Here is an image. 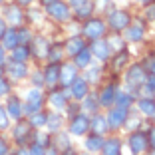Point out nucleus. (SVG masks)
<instances>
[{
	"mask_svg": "<svg viewBox=\"0 0 155 155\" xmlns=\"http://www.w3.org/2000/svg\"><path fill=\"white\" fill-rule=\"evenodd\" d=\"M56 2H58V0H42V4H44L46 8H48V6H52V4H56Z\"/></svg>",
	"mask_w": 155,
	"mask_h": 155,
	"instance_id": "5fc2aeb1",
	"label": "nucleus"
},
{
	"mask_svg": "<svg viewBox=\"0 0 155 155\" xmlns=\"http://www.w3.org/2000/svg\"><path fill=\"white\" fill-rule=\"evenodd\" d=\"M84 155H87V153H84Z\"/></svg>",
	"mask_w": 155,
	"mask_h": 155,
	"instance_id": "052dcab7",
	"label": "nucleus"
},
{
	"mask_svg": "<svg viewBox=\"0 0 155 155\" xmlns=\"http://www.w3.org/2000/svg\"><path fill=\"white\" fill-rule=\"evenodd\" d=\"M6 64V48L2 44H0V66Z\"/></svg>",
	"mask_w": 155,
	"mask_h": 155,
	"instance_id": "8fccbe9b",
	"label": "nucleus"
},
{
	"mask_svg": "<svg viewBox=\"0 0 155 155\" xmlns=\"http://www.w3.org/2000/svg\"><path fill=\"white\" fill-rule=\"evenodd\" d=\"M117 86L115 84H107V86H104V90L97 94V100H100V105L101 107H111V105H115V97H117Z\"/></svg>",
	"mask_w": 155,
	"mask_h": 155,
	"instance_id": "f8f14e48",
	"label": "nucleus"
},
{
	"mask_svg": "<svg viewBox=\"0 0 155 155\" xmlns=\"http://www.w3.org/2000/svg\"><path fill=\"white\" fill-rule=\"evenodd\" d=\"M68 90H70V97H74L76 101H82L84 97L90 94V82H87L86 78L78 76L76 80H74V84L68 87Z\"/></svg>",
	"mask_w": 155,
	"mask_h": 155,
	"instance_id": "9d476101",
	"label": "nucleus"
},
{
	"mask_svg": "<svg viewBox=\"0 0 155 155\" xmlns=\"http://www.w3.org/2000/svg\"><path fill=\"white\" fill-rule=\"evenodd\" d=\"M74 64H76L78 70L90 68V66H91V52H90V48H86V50H82V52H78V54L74 56Z\"/></svg>",
	"mask_w": 155,
	"mask_h": 155,
	"instance_id": "393cba45",
	"label": "nucleus"
},
{
	"mask_svg": "<svg viewBox=\"0 0 155 155\" xmlns=\"http://www.w3.org/2000/svg\"><path fill=\"white\" fill-rule=\"evenodd\" d=\"M129 149H131L133 155H141L149 149V139H147V133L143 131H133L129 135Z\"/></svg>",
	"mask_w": 155,
	"mask_h": 155,
	"instance_id": "0eeeda50",
	"label": "nucleus"
},
{
	"mask_svg": "<svg viewBox=\"0 0 155 155\" xmlns=\"http://www.w3.org/2000/svg\"><path fill=\"white\" fill-rule=\"evenodd\" d=\"M68 100H70V91H64V90H52L50 96H48V101L54 110L62 111L68 107Z\"/></svg>",
	"mask_w": 155,
	"mask_h": 155,
	"instance_id": "4468645a",
	"label": "nucleus"
},
{
	"mask_svg": "<svg viewBox=\"0 0 155 155\" xmlns=\"http://www.w3.org/2000/svg\"><path fill=\"white\" fill-rule=\"evenodd\" d=\"M87 70V82H97L100 80V76H101V68L100 66H90V68H86Z\"/></svg>",
	"mask_w": 155,
	"mask_h": 155,
	"instance_id": "4c0bfd02",
	"label": "nucleus"
},
{
	"mask_svg": "<svg viewBox=\"0 0 155 155\" xmlns=\"http://www.w3.org/2000/svg\"><path fill=\"white\" fill-rule=\"evenodd\" d=\"M62 155H78V153H76V151H74V149H72V147H70V149H66V151H62Z\"/></svg>",
	"mask_w": 155,
	"mask_h": 155,
	"instance_id": "6e6d98bb",
	"label": "nucleus"
},
{
	"mask_svg": "<svg viewBox=\"0 0 155 155\" xmlns=\"http://www.w3.org/2000/svg\"><path fill=\"white\" fill-rule=\"evenodd\" d=\"M42 107H44V96H42L40 87H32V90H28L26 104H24V114L34 115V114H38V111H42Z\"/></svg>",
	"mask_w": 155,
	"mask_h": 155,
	"instance_id": "f03ea898",
	"label": "nucleus"
},
{
	"mask_svg": "<svg viewBox=\"0 0 155 155\" xmlns=\"http://www.w3.org/2000/svg\"><path fill=\"white\" fill-rule=\"evenodd\" d=\"M62 114L60 111H56V114H48V121H46V127L50 129L52 133H56V131H60V127H62Z\"/></svg>",
	"mask_w": 155,
	"mask_h": 155,
	"instance_id": "473e14b6",
	"label": "nucleus"
},
{
	"mask_svg": "<svg viewBox=\"0 0 155 155\" xmlns=\"http://www.w3.org/2000/svg\"><path fill=\"white\" fill-rule=\"evenodd\" d=\"M107 44H110L111 50L121 52V50H123V46H125V42H123L121 36H117V32H115V34H111V36H107Z\"/></svg>",
	"mask_w": 155,
	"mask_h": 155,
	"instance_id": "c9c22d12",
	"label": "nucleus"
},
{
	"mask_svg": "<svg viewBox=\"0 0 155 155\" xmlns=\"http://www.w3.org/2000/svg\"><path fill=\"white\" fill-rule=\"evenodd\" d=\"M6 74H8L10 80H24V78L28 76V66L26 62H14V60H10V62H6Z\"/></svg>",
	"mask_w": 155,
	"mask_h": 155,
	"instance_id": "ddd939ff",
	"label": "nucleus"
},
{
	"mask_svg": "<svg viewBox=\"0 0 155 155\" xmlns=\"http://www.w3.org/2000/svg\"><path fill=\"white\" fill-rule=\"evenodd\" d=\"M44 151H46V145H42L40 141H32L30 147H28V153L30 155H44Z\"/></svg>",
	"mask_w": 155,
	"mask_h": 155,
	"instance_id": "a19ab883",
	"label": "nucleus"
},
{
	"mask_svg": "<svg viewBox=\"0 0 155 155\" xmlns=\"http://www.w3.org/2000/svg\"><path fill=\"white\" fill-rule=\"evenodd\" d=\"M6 153H8V143H6V139L0 137V155H6Z\"/></svg>",
	"mask_w": 155,
	"mask_h": 155,
	"instance_id": "09e8293b",
	"label": "nucleus"
},
{
	"mask_svg": "<svg viewBox=\"0 0 155 155\" xmlns=\"http://www.w3.org/2000/svg\"><path fill=\"white\" fill-rule=\"evenodd\" d=\"M48 16H50L52 20H56V22H70V18H72V8H70V4H66V2H62V0H58L56 4L48 6Z\"/></svg>",
	"mask_w": 155,
	"mask_h": 155,
	"instance_id": "39448f33",
	"label": "nucleus"
},
{
	"mask_svg": "<svg viewBox=\"0 0 155 155\" xmlns=\"http://www.w3.org/2000/svg\"><path fill=\"white\" fill-rule=\"evenodd\" d=\"M90 129H91V133L104 135V133L110 129V125H107V117L101 115V114H94L90 117Z\"/></svg>",
	"mask_w": 155,
	"mask_h": 155,
	"instance_id": "aec40b11",
	"label": "nucleus"
},
{
	"mask_svg": "<svg viewBox=\"0 0 155 155\" xmlns=\"http://www.w3.org/2000/svg\"><path fill=\"white\" fill-rule=\"evenodd\" d=\"M153 117H155V115H153Z\"/></svg>",
	"mask_w": 155,
	"mask_h": 155,
	"instance_id": "680f3d73",
	"label": "nucleus"
},
{
	"mask_svg": "<svg viewBox=\"0 0 155 155\" xmlns=\"http://www.w3.org/2000/svg\"><path fill=\"white\" fill-rule=\"evenodd\" d=\"M60 68L62 64H56V62H50L42 72H44V82L46 86H56L60 82Z\"/></svg>",
	"mask_w": 155,
	"mask_h": 155,
	"instance_id": "a211bd4d",
	"label": "nucleus"
},
{
	"mask_svg": "<svg viewBox=\"0 0 155 155\" xmlns=\"http://www.w3.org/2000/svg\"><path fill=\"white\" fill-rule=\"evenodd\" d=\"M145 36V26L143 24H129L125 28V38L129 42H141Z\"/></svg>",
	"mask_w": 155,
	"mask_h": 155,
	"instance_id": "412c9836",
	"label": "nucleus"
},
{
	"mask_svg": "<svg viewBox=\"0 0 155 155\" xmlns=\"http://www.w3.org/2000/svg\"><path fill=\"white\" fill-rule=\"evenodd\" d=\"M82 30H84V36H86L87 40H91V42L100 40L105 34V22L101 18H87Z\"/></svg>",
	"mask_w": 155,
	"mask_h": 155,
	"instance_id": "20e7f679",
	"label": "nucleus"
},
{
	"mask_svg": "<svg viewBox=\"0 0 155 155\" xmlns=\"http://www.w3.org/2000/svg\"><path fill=\"white\" fill-rule=\"evenodd\" d=\"M90 52H91V56H96L97 60H107L111 56V48H110V44H107V40H104V38L91 42Z\"/></svg>",
	"mask_w": 155,
	"mask_h": 155,
	"instance_id": "dca6fc26",
	"label": "nucleus"
},
{
	"mask_svg": "<svg viewBox=\"0 0 155 155\" xmlns=\"http://www.w3.org/2000/svg\"><path fill=\"white\" fill-rule=\"evenodd\" d=\"M145 16L149 20H155V2H151V4L145 8Z\"/></svg>",
	"mask_w": 155,
	"mask_h": 155,
	"instance_id": "a18cd8bd",
	"label": "nucleus"
},
{
	"mask_svg": "<svg viewBox=\"0 0 155 155\" xmlns=\"http://www.w3.org/2000/svg\"><path fill=\"white\" fill-rule=\"evenodd\" d=\"M97 107H100V100H97V96H94V94H87L82 100V110L90 111L91 115L97 114Z\"/></svg>",
	"mask_w": 155,
	"mask_h": 155,
	"instance_id": "cd10ccee",
	"label": "nucleus"
},
{
	"mask_svg": "<svg viewBox=\"0 0 155 155\" xmlns=\"http://www.w3.org/2000/svg\"><path fill=\"white\" fill-rule=\"evenodd\" d=\"M6 94H10V82L0 74V97H4Z\"/></svg>",
	"mask_w": 155,
	"mask_h": 155,
	"instance_id": "79ce46f5",
	"label": "nucleus"
},
{
	"mask_svg": "<svg viewBox=\"0 0 155 155\" xmlns=\"http://www.w3.org/2000/svg\"><path fill=\"white\" fill-rule=\"evenodd\" d=\"M28 121H30V125H32L34 129H42V127H46L48 114H46V111H38V114H34V115H28Z\"/></svg>",
	"mask_w": 155,
	"mask_h": 155,
	"instance_id": "72a5a7b5",
	"label": "nucleus"
},
{
	"mask_svg": "<svg viewBox=\"0 0 155 155\" xmlns=\"http://www.w3.org/2000/svg\"><path fill=\"white\" fill-rule=\"evenodd\" d=\"M64 48H66V52H68L70 56H76L78 52L86 50V40H84V38H80V36H72L64 44Z\"/></svg>",
	"mask_w": 155,
	"mask_h": 155,
	"instance_id": "4be33fe9",
	"label": "nucleus"
},
{
	"mask_svg": "<svg viewBox=\"0 0 155 155\" xmlns=\"http://www.w3.org/2000/svg\"><path fill=\"white\" fill-rule=\"evenodd\" d=\"M101 153L104 155H121V141H119L117 137L105 139L104 147H101Z\"/></svg>",
	"mask_w": 155,
	"mask_h": 155,
	"instance_id": "a878e982",
	"label": "nucleus"
},
{
	"mask_svg": "<svg viewBox=\"0 0 155 155\" xmlns=\"http://www.w3.org/2000/svg\"><path fill=\"white\" fill-rule=\"evenodd\" d=\"M139 2H153V0H139Z\"/></svg>",
	"mask_w": 155,
	"mask_h": 155,
	"instance_id": "13d9d810",
	"label": "nucleus"
},
{
	"mask_svg": "<svg viewBox=\"0 0 155 155\" xmlns=\"http://www.w3.org/2000/svg\"><path fill=\"white\" fill-rule=\"evenodd\" d=\"M34 131H36V129L30 125V121H22V119H20L18 125H14V129H12V137L18 145H24V143L32 141Z\"/></svg>",
	"mask_w": 155,
	"mask_h": 155,
	"instance_id": "423d86ee",
	"label": "nucleus"
},
{
	"mask_svg": "<svg viewBox=\"0 0 155 155\" xmlns=\"http://www.w3.org/2000/svg\"><path fill=\"white\" fill-rule=\"evenodd\" d=\"M56 149H62V151L70 149V139L66 133H58L56 135Z\"/></svg>",
	"mask_w": 155,
	"mask_h": 155,
	"instance_id": "e433bc0d",
	"label": "nucleus"
},
{
	"mask_svg": "<svg viewBox=\"0 0 155 155\" xmlns=\"http://www.w3.org/2000/svg\"><path fill=\"white\" fill-rule=\"evenodd\" d=\"M44 155H58V149H56L54 145H50V147H46V151H44Z\"/></svg>",
	"mask_w": 155,
	"mask_h": 155,
	"instance_id": "3c124183",
	"label": "nucleus"
},
{
	"mask_svg": "<svg viewBox=\"0 0 155 155\" xmlns=\"http://www.w3.org/2000/svg\"><path fill=\"white\" fill-rule=\"evenodd\" d=\"M6 20H8L12 26H18L20 22H22V12H20V6L18 4H10L8 8H6V16H4Z\"/></svg>",
	"mask_w": 155,
	"mask_h": 155,
	"instance_id": "bb28decb",
	"label": "nucleus"
},
{
	"mask_svg": "<svg viewBox=\"0 0 155 155\" xmlns=\"http://www.w3.org/2000/svg\"><path fill=\"white\" fill-rule=\"evenodd\" d=\"M137 107H139V114L147 115V117H153L155 115V97H139L137 100Z\"/></svg>",
	"mask_w": 155,
	"mask_h": 155,
	"instance_id": "b1692460",
	"label": "nucleus"
},
{
	"mask_svg": "<svg viewBox=\"0 0 155 155\" xmlns=\"http://www.w3.org/2000/svg\"><path fill=\"white\" fill-rule=\"evenodd\" d=\"M8 123H10V115H8L4 105H0V131L8 129Z\"/></svg>",
	"mask_w": 155,
	"mask_h": 155,
	"instance_id": "ea45409f",
	"label": "nucleus"
},
{
	"mask_svg": "<svg viewBox=\"0 0 155 155\" xmlns=\"http://www.w3.org/2000/svg\"><path fill=\"white\" fill-rule=\"evenodd\" d=\"M32 84H34V87L46 86V82H44V72H34L32 74Z\"/></svg>",
	"mask_w": 155,
	"mask_h": 155,
	"instance_id": "37998d69",
	"label": "nucleus"
},
{
	"mask_svg": "<svg viewBox=\"0 0 155 155\" xmlns=\"http://www.w3.org/2000/svg\"><path fill=\"white\" fill-rule=\"evenodd\" d=\"M107 24H110L111 30L121 32V30H125V28L131 24V14H129L127 10H111V12L107 14Z\"/></svg>",
	"mask_w": 155,
	"mask_h": 155,
	"instance_id": "7ed1b4c3",
	"label": "nucleus"
},
{
	"mask_svg": "<svg viewBox=\"0 0 155 155\" xmlns=\"http://www.w3.org/2000/svg\"><path fill=\"white\" fill-rule=\"evenodd\" d=\"M0 44L4 46L6 50L12 52L16 46H20V34H18V28H6L4 36H2V40H0Z\"/></svg>",
	"mask_w": 155,
	"mask_h": 155,
	"instance_id": "f3484780",
	"label": "nucleus"
},
{
	"mask_svg": "<svg viewBox=\"0 0 155 155\" xmlns=\"http://www.w3.org/2000/svg\"><path fill=\"white\" fill-rule=\"evenodd\" d=\"M4 32H6V22H4V18H0V40H2Z\"/></svg>",
	"mask_w": 155,
	"mask_h": 155,
	"instance_id": "603ef678",
	"label": "nucleus"
},
{
	"mask_svg": "<svg viewBox=\"0 0 155 155\" xmlns=\"http://www.w3.org/2000/svg\"><path fill=\"white\" fill-rule=\"evenodd\" d=\"M78 78V68L74 62H68V64H62L60 68V86L62 87H70L74 84V80Z\"/></svg>",
	"mask_w": 155,
	"mask_h": 155,
	"instance_id": "9b49d317",
	"label": "nucleus"
},
{
	"mask_svg": "<svg viewBox=\"0 0 155 155\" xmlns=\"http://www.w3.org/2000/svg\"><path fill=\"white\" fill-rule=\"evenodd\" d=\"M127 60H129V54H127L125 50H121V52H117V54H115V58H114V62H111V66H114V70H121V68H125Z\"/></svg>",
	"mask_w": 155,
	"mask_h": 155,
	"instance_id": "f704fd0d",
	"label": "nucleus"
},
{
	"mask_svg": "<svg viewBox=\"0 0 155 155\" xmlns=\"http://www.w3.org/2000/svg\"><path fill=\"white\" fill-rule=\"evenodd\" d=\"M14 155H30V153H28V149H18Z\"/></svg>",
	"mask_w": 155,
	"mask_h": 155,
	"instance_id": "4d7b16f0",
	"label": "nucleus"
},
{
	"mask_svg": "<svg viewBox=\"0 0 155 155\" xmlns=\"http://www.w3.org/2000/svg\"><path fill=\"white\" fill-rule=\"evenodd\" d=\"M147 139H149V147H153V149H155V127L149 129V133H147Z\"/></svg>",
	"mask_w": 155,
	"mask_h": 155,
	"instance_id": "de8ad7c7",
	"label": "nucleus"
},
{
	"mask_svg": "<svg viewBox=\"0 0 155 155\" xmlns=\"http://www.w3.org/2000/svg\"><path fill=\"white\" fill-rule=\"evenodd\" d=\"M145 70L151 74V76H155V56H151L149 60H147V64H145Z\"/></svg>",
	"mask_w": 155,
	"mask_h": 155,
	"instance_id": "c03bdc74",
	"label": "nucleus"
},
{
	"mask_svg": "<svg viewBox=\"0 0 155 155\" xmlns=\"http://www.w3.org/2000/svg\"><path fill=\"white\" fill-rule=\"evenodd\" d=\"M6 111H8L10 119L20 121L22 115H24V104H22V100H20L18 96H10L8 101H6Z\"/></svg>",
	"mask_w": 155,
	"mask_h": 155,
	"instance_id": "2eb2a0df",
	"label": "nucleus"
},
{
	"mask_svg": "<svg viewBox=\"0 0 155 155\" xmlns=\"http://www.w3.org/2000/svg\"><path fill=\"white\" fill-rule=\"evenodd\" d=\"M94 8H96V0H87L84 6H80V8L76 10V18H80V20H87V18H91V14H94Z\"/></svg>",
	"mask_w": 155,
	"mask_h": 155,
	"instance_id": "7c9ffc66",
	"label": "nucleus"
},
{
	"mask_svg": "<svg viewBox=\"0 0 155 155\" xmlns=\"http://www.w3.org/2000/svg\"><path fill=\"white\" fill-rule=\"evenodd\" d=\"M133 101H135V97H133L131 91H119L117 97H115V105H117V107H125V110L131 107Z\"/></svg>",
	"mask_w": 155,
	"mask_h": 155,
	"instance_id": "2f4dec72",
	"label": "nucleus"
},
{
	"mask_svg": "<svg viewBox=\"0 0 155 155\" xmlns=\"http://www.w3.org/2000/svg\"><path fill=\"white\" fill-rule=\"evenodd\" d=\"M87 131H90V117H87L86 114H78L70 119V133H72V135L82 137V135H86Z\"/></svg>",
	"mask_w": 155,
	"mask_h": 155,
	"instance_id": "1a4fd4ad",
	"label": "nucleus"
},
{
	"mask_svg": "<svg viewBox=\"0 0 155 155\" xmlns=\"http://www.w3.org/2000/svg\"><path fill=\"white\" fill-rule=\"evenodd\" d=\"M18 2V6H28V4H32L34 0H16Z\"/></svg>",
	"mask_w": 155,
	"mask_h": 155,
	"instance_id": "864d4df0",
	"label": "nucleus"
},
{
	"mask_svg": "<svg viewBox=\"0 0 155 155\" xmlns=\"http://www.w3.org/2000/svg\"><path fill=\"white\" fill-rule=\"evenodd\" d=\"M104 143H105V139L101 135H97V133H90V135L86 137L84 145H86V149L90 151V153H96V151H101Z\"/></svg>",
	"mask_w": 155,
	"mask_h": 155,
	"instance_id": "5701e85b",
	"label": "nucleus"
},
{
	"mask_svg": "<svg viewBox=\"0 0 155 155\" xmlns=\"http://www.w3.org/2000/svg\"><path fill=\"white\" fill-rule=\"evenodd\" d=\"M87 0H68V4H70V8H74V10H78L80 6H84Z\"/></svg>",
	"mask_w": 155,
	"mask_h": 155,
	"instance_id": "49530a36",
	"label": "nucleus"
},
{
	"mask_svg": "<svg viewBox=\"0 0 155 155\" xmlns=\"http://www.w3.org/2000/svg\"><path fill=\"white\" fill-rule=\"evenodd\" d=\"M143 91L147 94V97H155V76H151V74H149L145 86H143Z\"/></svg>",
	"mask_w": 155,
	"mask_h": 155,
	"instance_id": "58836bf2",
	"label": "nucleus"
},
{
	"mask_svg": "<svg viewBox=\"0 0 155 155\" xmlns=\"http://www.w3.org/2000/svg\"><path fill=\"white\" fill-rule=\"evenodd\" d=\"M48 48H50V44L46 42L44 36H36L32 40V44H30L32 56H34V58H38V60H42V58H46V56H48Z\"/></svg>",
	"mask_w": 155,
	"mask_h": 155,
	"instance_id": "6ab92c4d",
	"label": "nucleus"
},
{
	"mask_svg": "<svg viewBox=\"0 0 155 155\" xmlns=\"http://www.w3.org/2000/svg\"><path fill=\"white\" fill-rule=\"evenodd\" d=\"M127 117H129V110L114 105L107 114V125H110V129H119L121 125L127 123Z\"/></svg>",
	"mask_w": 155,
	"mask_h": 155,
	"instance_id": "6e6552de",
	"label": "nucleus"
},
{
	"mask_svg": "<svg viewBox=\"0 0 155 155\" xmlns=\"http://www.w3.org/2000/svg\"><path fill=\"white\" fill-rule=\"evenodd\" d=\"M30 56H32V50H30V46L20 44V46H16V48L12 50V60H14V62H26Z\"/></svg>",
	"mask_w": 155,
	"mask_h": 155,
	"instance_id": "c85d7f7f",
	"label": "nucleus"
},
{
	"mask_svg": "<svg viewBox=\"0 0 155 155\" xmlns=\"http://www.w3.org/2000/svg\"><path fill=\"white\" fill-rule=\"evenodd\" d=\"M64 52H66L64 44H52L50 48H48V56H46V58L50 60V62L60 64V62H62V56H64Z\"/></svg>",
	"mask_w": 155,
	"mask_h": 155,
	"instance_id": "c756f323",
	"label": "nucleus"
},
{
	"mask_svg": "<svg viewBox=\"0 0 155 155\" xmlns=\"http://www.w3.org/2000/svg\"><path fill=\"white\" fill-rule=\"evenodd\" d=\"M0 4H2V0H0Z\"/></svg>",
	"mask_w": 155,
	"mask_h": 155,
	"instance_id": "bf43d9fd",
	"label": "nucleus"
},
{
	"mask_svg": "<svg viewBox=\"0 0 155 155\" xmlns=\"http://www.w3.org/2000/svg\"><path fill=\"white\" fill-rule=\"evenodd\" d=\"M147 78H149V76H147L145 66H141V64L129 66L127 74H125V82H127V86H129V91H131V94H135L137 90H141V87L145 86Z\"/></svg>",
	"mask_w": 155,
	"mask_h": 155,
	"instance_id": "f257e3e1",
	"label": "nucleus"
}]
</instances>
